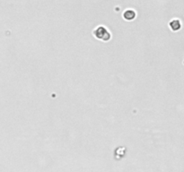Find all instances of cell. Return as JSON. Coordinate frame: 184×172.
<instances>
[{"mask_svg":"<svg viewBox=\"0 0 184 172\" xmlns=\"http://www.w3.org/2000/svg\"><path fill=\"white\" fill-rule=\"evenodd\" d=\"M94 33H95V36L96 39H99V40H103V41H108L111 39V33L103 26L97 27Z\"/></svg>","mask_w":184,"mask_h":172,"instance_id":"cell-1","label":"cell"},{"mask_svg":"<svg viewBox=\"0 0 184 172\" xmlns=\"http://www.w3.org/2000/svg\"><path fill=\"white\" fill-rule=\"evenodd\" d=\"M170 27H171V29L172 30V31H179L180 28H181V23H180V22L179 21V20H177V19H174V20H172V21H171V23H170Z\"/></svg>","mask_w":184,"mask_h":172,"instance_id":"cell-2","label":"cell"},{"mask_svg":"<svg viewBox=\"0 0 184 172\" xmlns=\"http://www.w3.org/2000/svg\"><path fill=\"white\" fill-rule=\"evenodd\" d=\"M123 16H124V19H125V20H127V21H132L133 19L136 18V13H135L133 10H127V11H125Z\"/></svg>","mask_w":184,"mask_h":172,"instance_id":"cell-3","label":"cell"}]
</instances>
